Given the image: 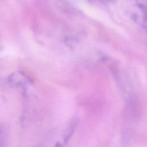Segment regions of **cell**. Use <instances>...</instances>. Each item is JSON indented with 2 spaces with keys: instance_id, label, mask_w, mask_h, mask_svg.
Wrapping results in <instances>:
<instances>
[{
  "instance_id": "cell-2",
  "label": "cell",
  "mask_w": 147,
  "mask_h": 147,
  "mask_svg": "<svg viewBox=\"0 0 147 147\" xmlns=\"http://www.w3.org/2000/svg\"><path fill=\"white\" fill-rule=\"evenodd\" d=\"M55 147H64V146H63V145L61 143H60V142H57V143L55 144Z\"/></svg>"
},
{
  "instance_id": "cell-1",
  "label": "cell",
  "mask_w": 147,
  "mask_h": 147,
  "mask_svg": "<svg viewBox=\"0 0 147 147\" xmlns=\"http://www.w3.org/2000/svg\"><path fill=\"white\" fill-rule=\"evenodd\" d=\"M6 142V130L3 125L0 124V147H5Z\"/></svg>"
}]
</instances>
